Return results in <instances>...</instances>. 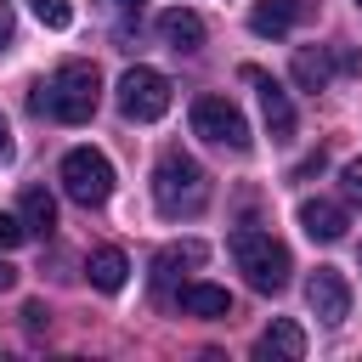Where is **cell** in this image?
<instances>
[{"label":"cell","mask_w":362,"mask_h":362,"mask_svg":"<svg viewBox=\"0 0 362 362\" xmlns=\"http://www.w3.org/2000/svg\"><path fill=\"white\" fill-rule=\"evenodd\" d=\"M204 255H209V249H204V243H192V238H187V243H170V249H158V255H153V288H158V294H170L181 272L204 266Z\"/></svg>","instance_id":"obj_10"},{"label":"cell","mask_w":362,"mask_h":362,"mask_svg":"<svg viewBox=\"0 0 362 362\" xmlns=\"http://www.w3.org/2000/svg\"><path fill=\"white\" fill-rule=\"evenodd\" d=\"M23 322H28V334H45V328H51V311H45V300H28V305H23Z\"/></svg>","instance_id":"obj_20"},{"label":"cell","mask_w":362,"mask_h":362,"mask_svg":"<svg viewBox=\"0 0 362 362\" xmlns=\"http://www.w3.org/2000/svg\"><path fill=\"white\" fill-rule=\"evenodd\" d=\"M11 283H17V266H6V260H0V294H6Z\"/></svg>","instance_id":"obj_25"},{"label":"cell","mask_w":362,"mask_h":362,"mask_svg":"<svg viewBox=\"0 0 362 362\" xmlns=\"http://www.w3.org/2000/svg\"><path fill=\"white\" fill-rule=\"evenodd\" d=\"M28 6H34V17H40L45 28H68V23H74V6H68V0H28Z\"/></svg>","instance_id":"obj_18"},{"label":"cell","mask_w":362,"mask_h":362,"mask_svg":"<svg viewBox=\"0 0 362 362\" xmlns=\"http://www.w3.org/2000/svg\"><path fill=\"white\" fill-rule=\"evenodd\" d=\"M255 356H260V362H300V356H305V334H300V322L277 317V322L255 339Z\"/></svg>","instance_id":"obj_11"},{"label":"cell","mask_w":362,"mask_h":362,"mask_svg":"<svg viewBox=\"0 0 362 362\" xmlns=\"http://www.w3.org/2000/svg\"><path fill=\"white\" fill-rule=\"evenodd\" d=\"M175 305L187 317H232V294L221 283H181L175 288Z\"/></svg>","instance_id":"obj_12"},{"label":"cell","mask_w":362,"mask_h":362,"mask_svg":"<svg viewBox=\"0 0 362 362\" xmlns=\"http://www.w3.org/2000/svg\"><path fill=\"white\" fill-rule=\"evenodd\" d=\"M119 113L136 119V124L164 119V113H170V79H164L158 68H147V62L124 68V74H119Z\"/></svg>","instance_id":"obj_4"},{"label":"cell","mask_w":362,"mask_h":362,"mask_svg":"<svg viewBox=\"0 0 362 362\" xmlns=\"http://www.w3.org/2000/svg\"><path fill=\"white\" fill-rule=\"evenodd\" d=\"M300 23V0H255V11H249V28L260 34V40H277V34H288Z\"/></svg>","instance_id":"obj_15"},{"label":"cell","mask_w":362,"mask_h":362,"mask_svg":"<svg viewBox=\"0 0 362 362\" xmlns=\"http://www.w3.org/2000/svg\"><path fill=\"white\" fill-rule=\"evenodd\" d=\"M11 34H17V17H11V6H6V0H0V51H6V45H11Z\"/></svg>","instance_id":"obj_22"},{"label":"cell","mask_w":362,"mask_h":362,"mask_svg":"<svg viewBox=\"0 0 362 362\" xmlns=\"http://www.w3.org/2000/svg\"><path fill=\"white\" fill-rule=\"evenodd\" d=\"M328 79H334V57L328 51H300L294 57V85L300 90H322Z\"/></svg>","instance_id":"obj_17"},{"label":"cell","mask_w":362,"mask_h":362,"mask_svg":"<svg viewBox=\"0 0 362 362\" xmlns=\"http://www.w3.org/2000/svg\"><path fill=\"white\" fill-rule=\"evenodd\" d=\"M28 238V226H23V215H11V209H0V249H17Z\"/></svg>","instance_id":"obj_19"},{"label":"cell","mask_w":362,"mask_h":362,"mask_svg":"<svg viewBox=\"0 0 362 362\" xmlns=\"http://www.w3.org/2000/svg\"><path fill=\"white\" fill-rule=\"evenodd\" d=\"M153 204H158V215H170V221L204 215V204H209V170H204L198 158H187V153H164V158L153 164Z\"/></svg>","instance_id":"obj_2"},{"label":"cell","mask_w":362,"mask_h":362,"mask_svg":"<svg viewBox=\"0 0 362 362\" xmlns=\"http://www.w3.org/2000/svg\"><path fill=\"white\" fill-rule=\"evenodd\" d=\"M243 79L260 85V113H266L272 141H288V136H294V102H288V90H283L272 74H260V68H243Z\"/></svg>","instance_id":"obj_8"},{"label":"cell","mask_w":362,"mask_h":362,"mask_svg":"<svg viewBox=\"0 0 362 362\" xmlns=\"http://www.w3.org/2000/svg\"><path fill=\"white\" fill-rule=\"evenodd\" d=\"M62 192H68L74 204H85V209L107 204V192H113V164H107L96 147H68V153H62Z\"/></svg>","instance_id":"obj_6"},{"label":"cell","mask_w":362,"mask_h":362,"mask_svg":"<svg viewBox=\"0 0 362 362\" xmlns=\"http://www.w3.org/2000/svg\"><path fill=\"white\" fill-rule=\"evenodd\" d=\"M334 68H345V74H362V51H334Z\"/></svg>","instance_id":"obj_23"},{"label":"cell","mask_w":362,"mask_h":362,"mask_svg":"<svg viewBox=\"0 0 362 362\" xmlns=\"http://www.w3.org/2000/svg\"><path fill=\"white\" fill-rule=\"evenodd\" d=\"M113 6H124V11H141V0H113Z\"/></svg>","instance_id":"obj_26"},{"label":"cell","mask_w":362,"mask_h":362,"mask_svg":"<svg viewBox=\"0 0 362 362\" xmlns=\"http://www.w3.org/2000/svg\"><path fill=\"white\" fill-rule=\"evenodd\" d=\"M232 260H238V272H243V283H249L255 294H283V288H288L294 260H288V249H283L272 232L238 226V232H232Z\"/></svg>","instance_id":"obj_3"},{"label":"cell","mask_w":362,"mask_h":362,"mask_svg":"<svg viewBox=\"0 0 362 362\" xmlns=\"http://www.w3.org/2000/svg\"><path fill=\"white\" fill-rule=\"evenodd\" d=\"M85 277H90V288H102V294H119L124 288V277H130V260H124V249H90V260H85Z\"/></svg>","instance_id":"obj_14"},{"label":"cell","mask_w":362,"mask_h":362,"mask_svg":"<svg viewBox=\"0 0 362 362\" xmlns=\"http://www.w3.org/2000/svg\"><path fill=\"white\" fill-rule=\"evenodd\" d=\"M11 153H17V147H11V124H6V113H0V164H11Z\"/></svg>","instance_id":"obj_24"},{"label":"cell","mask_w":362,"mask_h":362,"mask_svg":"<svg viewBox=\"0 0 362 362\" xmlns=\"http://www.w3.org/2000/svg\"><path fill=\"white\" fill-rule=\"evenodd\" d=\"M305 305H311V317L317 322H345L351 317V283L334 272V266H317L311 277H305Z\"/></svg>","instance_id":"obj_7"},{"label":"cell","mask_w":362,"mask_h":362,"mask_svg":"<svg viewBox=\"0 0 362 362\" xmlns=\"http://www.w3.org/2000/svg\"><path fill=\"white\" fill-rule=\"evenodd\" d=\"M192 130H198L209 147H226V153H249V147H255L249 119H243L238 102H226V96H198V102H192Z\"/></svg>","instance_id":"obj_5"},{"label":"cell","mask_w":362,"mask_h":362,"mask_svg":"<svg viewBox=\"0 0 362 362\" xmlns=\"http://www.w3.org/2000/svg\"><path fill=\"white\" fill-rule=\"evenodd\" d=\"M96 96H102V74H96V62H62L51 79H40L34 85V113H45V119H57V124H85L90 113H96Z\"/></svg>","instance_id":"obj_1"},{"label":"cell","mask_w":362,"mask_h":362,"mask_svg":"<svg viewBox=\"0 0 362 362\" xmlns=\"http://www.w3.org/2000/svg\"><path fill=\"white\" fill-rule=\"evenodd\" d=\"M158 40H164L170 51H198V45H204V17L187 11V6L164 11V17H158Z\"/></svg>","instance_id":"obj_13"},{"label":"cell","mask_w":362,"mask_h":362,"mask_svg":"<svg viewBox=\"0 0 362 362\" xmlns=\"http://www.w3.org/2000/svg\"><path fill=\"white\" fill-rule=\"evenodd\" d=\"M339 181H345V198H351V204H362V158H351V164L339 170Z\"/></svg>","instance_id":"obj_21"},{"label":"cell","mask_w":362,"mask_h":362,"mask_svg":"<svg viewBox=\"0 0 362 362\" xmlns=\"http://www.w3.org/2000/svg\"><path fill=\"white\" fill-rule=\"evenodd\" d=\"M300 226H305V238L311 243H334V238H345V204H334V198H305L300 204Z\"/></svg>","instance_id":"obj_9"},{"label":"cell","mask_w":362,"mask_h":362,"mask_svg":"<svg viewBox=\"0 0 362 362\" xmlns=\"http://www.w3.org/2000/svg\"><path fill=\"white\" fill-rule=\"evenodd\" d=\"M356 6H362V0H356Z\"/></svg>","instance_id":"obj_27"},{"label":"cell","mask_w":362,"mask_h":362,"mask_svg":"<svg viewBox=\"0 0 362 362\" xmlns=\"http://www.w3.org/2000/svg\"><path fill=\"white\" fill-rule=\"evenodd\" d=\"M17 215H23L28 238H51V226H57V198H51L45 187H23V204H17Z\"/></svg>","instance_id":"obj_16"}]
</instances>
